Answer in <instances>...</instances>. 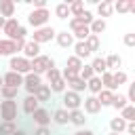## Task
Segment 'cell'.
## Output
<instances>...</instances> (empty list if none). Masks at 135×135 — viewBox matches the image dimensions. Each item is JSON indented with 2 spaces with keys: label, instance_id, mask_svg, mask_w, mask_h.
<instances>
[{
  "label": "cell",
  "instance_id": "17",
  "mask_svg": "<svg viewBox=\"0 0 135 135\" xmlns=\"http://www.w3.org/2000/svg\"><path fill=\"white\" fill-rule=\"evenodd\" d=\"M112 8L116 13H135V0H118V2H112Z\"/></svg>",
  "mask_w": 135,
  "mask_h": 135
},
{
  "label": "cell",
  "instance_id": "53",
  "mask_svg": "<svg viewBox=\"0 0 135 135\" xmlns=\"http://www.w3.org/2000/svg\"><path fill=\"white\" fill-rule=\"evenodd\" d=\"M4 21H6V19H4V17H0V32H2V25H4Z\"/></svg>",
  "mask_w": 135,
  "mask_h": 135
},
{
  "label": "cell",
  "instance_id": "50",
  "mask_svg": "<svg viewBox=\"0 0 135 135\" xmlns=\"http://www.w3.org/2000/svg\"><path fill=\"white\" fill-rule=\"evenodd\" d=\"M129 135H135V122H127V129H124Z\"/></svg>",
  "mask_w": 135,
  "mask_h": 135
},
{
  "label": "cell",
  "instance_id": "28",
  "mask_svg": "<svg viewBox=\"0 0 135 135\" xmlns=\"http://www.w3.org/2000/svg\"><path fill=\"white\" fill-rule=\"evenodd\" d=\"M95 97H97V101L101 103V108H105V105H110V103H112L114 93H112V91H108V89H101V91H99Z\"/></svg>",
  "mask_w": 135,
  "mask_h": 135
},
{
  "label": "cell",
  "instance_id": "24",
  "mask_svg": "<svg viewBox=\"0 0 135 135\" xmlns=\"http://www.w3.org/2000/svg\"><path fill=\"white\" fill-rule=\"evenodd\" d=\"M68 8H70V15L72 17H80L86 8H84V0H74V2H68Z\"/></svg>",
  "mask_w": 135,
  "mask_h": 135
},
{
  "label": "cell",
  "instance_id": "47",
  "mask_svg": "<svg viewBox=\"0 0 135 135\" xmlns=\"http://www.w3.org/2000/svg\"><path fill=\"white\" fill-rule=\"evenodd\" d=\"M25 36H27V27H25V25H19V30H17V36H15V40H25Z\"/></svg>",
  "mask_w": 135,
  "mask_h": 135
},
{
  "label": "cell",
  "instance_id": "31",
  "mask_svg": "<svg viewBox=\"0 0 135 135\" xmlns=\"http://www.w3.org/2000/svg\"><path fill=\"white\" fill-rule=\"evenodd\" d=\"M120 118L124 120V122H135V105H124L122 110H120Z\"/></svg>",
  "mask_w": 135,
  "mask_h": 135
},
{
  "label": "cell",
  "instance_id": "18",
  "mask_svg": "<svg viewBox=\"0 0 135 135\" xmlns=\"http://www.w3.org/2000/svg\"><path fill=\"white\" fill-rule=\"evenodd\" d=\"M51 120H53L55 124H59V127H65V124L70 122V114H68V110H63V108H57V110L53 112Z\"/></svg>",
  "mask_w": 135,
  "mask_h": 135
},
{
  "label": "cell",
  "instance_id": "35",
  "mask_svg": "<svg viewBox=\"0 0 135 135\" xmlns=\"http://www.w3.org/2000/svg\"><path fill=\"white\" fill-rule=\"evenodd\" d=\"M84 89H86V82L80 80V78H74L72 82H68V91H74V93H78V95H80Z\"/></svg>",
  "mask_w": 135,
  "mask_h": 135
},
{
  "label": "cell",
  "instance_id": "1",
  "mask_svg": "<svg viewBox=\"0 0 135 135\" xmlns=\"http://www.w3.org/2000/svg\"><path fill=\"white\" fill-rule=\"evenodd\" d=\"M49 17H51L49 8H34V11L27 13V23H30L34 30H38V27L49 25Z\"/></svg>",
  "mask_w": 135,
  "mask_h": 135
},
{
  "label": "cell",
  "instance_id": "37",
  "mask_svg": "<svg viewBox=\"0 0 135 135\" xmlns=\"http://www.w3.org/2000/svg\"><path fill=\"white\" fill-rule=\"evenodd\" d=\"M84 65V61H80L78 57H74V55H70L68 57V61H65V68H70V70H74V72H80V68Z\"/></svg>",
  "mask_w": 135,
  "mask_h": 135
},
{
  "label": "cell",
  "instance_id": "52",
  "mask_svg": "<svg viewBox=\"0 0 135 135\" xmlns=\"http://www.w3.org/2000/svg\"><path fill=\"white\" fill-rule=\"evenodd\" d=\"M13 135H25V131H21V129H17V131H15Z\"/></svg>",
  "mask_w": 135,
  "mask_h": 135
},
{
  "label": "cell",
  "instance_id": "23",
  "mask_svg": "<svg viewBox=\"0 0 135 135\" xmlns=\"http://www.w3.org/2000/svg\"><path fill=\"white\" fill-rule=\"evenodd\" d=\"M112 13H114V8H112V2H110V0L97 2V15H99V19H105V17H110Z\"/></svg>",
  "mask_w": 135,
  "mask_h": 135
},
{
  "label": "cell",
  "instance_id": "33",
  "mask_svg": "<svg viewBox=\"0 0 135 135\" xmlns=\"http://www.w3.org/2000/svg\"><path fill=\"white\" fill-rule=\"evenodd\" d=\"M110 129H112V133H118V135H120V133L127 129V122H124L120 116H116V118L110 120Z\"/></svg>",
  "mask_w": 135,
  "mask_h": 135
},
{
  "label": "cell",
  "instance_id": "54",
  "mask_svg": "<svg viewBox=\"0 0 135 135\" xmlns=\"http://www.w3.org/2000/svg\"><path fill=\"white\" fill-rule=\"evenodd\" d=\"M0 89H2V74H0Z\"/></svg>",
  "mask_w": 135,
  "mask_h": 135
},
{
  "label": "cell",
  "instance_id": "5",
  "mask_svg": "<svg viewBox=\"0 0 135 135\" xmlns=\"http://www.w3.org/2000/svg\"><path fill=\"white\" fill-rule=\"evenodd\" d=\"M8 68H11V72H17V74H21V76H25V74L32 72L30 59H25L23 55H13L11 61H8Z\"/></svg>",
  "mask_w": 135,
  "mask_h": 135
},
{
  "label": "cell",
  "instance_id": "10",
  "mask_svg": "<svg viewBox=\"0 0 135 135\" xmlns=\"http://www.w3.org/2000/svg\"><path fill=\"white\" fill-rule=\"evenodd\" d=\"M82 105H84V114H99L101 112V103L97 101V97L95 95H89V97H84L82 99Z\"/></svg>",
  "mask_w": 135,
  "mask_h": 135
},
{
  "label": "cell",
  "instance_id": "34",
  "mask_svg": "<svg viewBox=\"0 0 135 135\" xmlns=\"http://www.w3.org/2000/svg\"><path fill=\"white\" fill-rule=\"evenodd\" d=\"M112 80H114V86L118 89V86H122V84H127V80H129V76H127V72H122V70H118V72H112Z\"/></svg>",
  "mask_w": 135,
  "mask_h": 135
},
{
  "label": "cell",
  "instance_id": "22",
  "mask_svg": "<svg viewBox=\"0 0 135 135\" xmlns=\"http://www.w3.org/2000/svg\"><path fill=\"white\" fill-rule=\"evenodd\" d=\"M68 114H70V124H74V127H84L86 114H84L82 110H72V112H68Z\"/></svg>",
  "mask_w": 135,
  "mask_h": 135
},
{
  "label": "cell",
  "instance_id": "56",
  "mask_svg": "<svg viewBox=\"0 0 135 135\" xmlns=\"http://www.w3.org/2000/svg\"><path fill=\"white\" fill-rule=\"evenodd\" d=\"M0 122H2V118H0Z\"/></svg>",
  "mask_w": 135,
  "mask_h": 135
},
{
  "label": "cell",
  "instance_id": "40",
  "mask_svg": "<svg viewBox=\"0 0 135 135\" xmlns=\"http://www.w3.org/2000/svg\"><path fill=\"white\" fill-rule=\"evenodd\" d=\"M17 131L15 122H0V135H13Z\"/></svg>",
  "mask_w": 135,
  "mask_h": 135
},
{
  "label": "cell",
  "instance_id": "39",
  "mask_svg": "<svg viewBox=\"0 0 135 135\" xmlns=\"http://www.w3.org/2000/svg\"><path fill=\"white\" fill-rule=\"evenodd\" d=\"M19 93V89H11V86H2L0 89V99H15Z\"/></svg>",
  "mask_w": 135,
  "mask_h": 135
},
{
  "label": "cell",
  "instance_id": "8",
  "mask_svg": "<svg viewBox=\"0 0 135 135\" xmlns=\"http://www.w3.org/2000/svg\"><path fill=\"white\" fill-rule=\"evenodd\" d=\"M2 86H11V89H19V86H23V76L21 74H17V72H6V74H2Z\"/></svg>",
  "mask_w": 135,
  "mask_h": 135
},
{
  "label": "cell",
  "instance_id": "27",
  "mask_svg": "<svg viewBox=\"0 0 135 135\" xmlns=\"http://www.w3.org/2000/svg\"><path fill=\"white\" fill-rule=\"evenodd\" d=\"M101 89H103V86H101V78H99V76H93V78L86 80V91H89L91 95H97Z\"/></svg>",
  "mask_w": 135,
  "mask_h": 135
},
{
  "label": "cell",
  "instance_id": "14",
  "mask_svg": "<svg viewBox=\"0 0 135 135\" xmlns=\"http://www.w3.org/2000/svg\"><path fill=\"white\" fill-rule=\"evenodd\" d=\"M55 40H57V44H59L61 49H70V46H74V36H72L68 30L57 32V34H55Z\"/></svg>",
  "mask_w": 135,
  "mask_h": 135
},
{
  "label": "cell",
  "instance_id": "11",
  "mask_svg": "<svg viewBox=\"0 0 135 135\" xmlns=\"http://www.w3.org/2000/svg\"><path fill=\"white\" fill-rule=\"evenodd\" d=\"M32 118H34L36 127H49V124H51V112H49L46 108H38V110L32 114Z\"/></svg>",
  "mask_w": 135,
  "mask_h": 135
},
{
  "label": "cell",
  "instance_id": "25",
  "mask_svg": "<svg viewBox=\"0 0 135 135\" xmlns=\"http://www.w3.org/2000/svg\"><path fill=\"white\" fill-rule=\"evenodd\" d=\"M74 57H78L80 61H84L86 57H91V53H89V49H86V44L84 42H74Z\"/></svg>",
  "mask_w": 135,
  "mask_h": 135
},
{
  "label": "cell",
  "instance_id": "30",
  "mask_svg": "<svg viewBox=\"0 0 135 135\" xmlns=\"http://www.w3.org/2000/svg\"><path fill=\"white\" fill-rule=\"evenodd\" d=\"M84 44H86V49H89V53H91V55H93L95 51H99V49H101V40H99V36H93V34L84 40Z\"/></svg>",
  "mask_w": 135,
  "mask_h": 135
},
{
  "label": "cell",
  "instance_id": "20",
  "mask_svg": "<svg viewBox=\"0 0 135 135\" xmlns=\"http://www.w3.org/2000/svg\"><path fill=\"white\" fill-rule=\"evenodd\" d=\"M38 108H40V105H38V101H36V97H34V95H27V97L23 99V103H21V110H23L27 116H32Z\"/></svg>",
  "mask_w": 135,
  "mask_h": 135
},
{
  "label": "cell",
  "instance_id": "26",
  "mask_svg": "<svg viewBox=\"0 0 135 135\" xmlns=\"http://www.w3.org/2000/svg\"><path fill=\"white\" fill-rule=\"evenodd\" d=\"M89 65H91V70H93L95 76H101L103 72H108V70H105V59H103V57H95Z\"/></svg>",
  "mask_w": 135,
  "mask_h": 135
},
{
  "label": "cell",
  "instance_id": "44",
  "mask_svg": "<svg viewBox=\"0 0 135 135\" xmlns=\"http://www.w3.org/2000/svg\"><path fill=\"white\" fill-rule=\"evenodd\" d=\"M122 42H124V46L133 49V46H135V32H127L124 38H122Z\"/></svg>",
  "mask_w": 135,
  "mask_h": 135
},
{
  "label": "cell",
  "instance_id": "7",
  "mask_svg": "<svg viewBox=\"0 0 135 135\" xmlns=\"http://www.w3.org/2000/svg\"><path fill=\"white\" fill-rule=\"evenodd\" d=\"M40 84H42V76H38V74H34V72H30V74L23 76V89L27 91V95H34Z\"/></svg>",
  "mask_w": 135,
  "mask_h": 135
},
{
  "label": "cell",
  "instance_id": "29",
  "mask_svg": "<svg viewBox=\"0 0 135 135\" xmlns=\"http://www.w3.org/2000/svg\"><path fill=\"white\" fill-rule=\"evenodd\" d=\"M124 105H129V101H127V97L122 95V93H114V97H112V103H110V108H114V110H122Z\"/></svg>",
  "mask_w": 135,
  "mask_h": 135
},
{
  "label": "cell",
  "instance_id": "51",
  "mask_svg": "<svg viewBox=\"0 0 135 135\" xmlns=\"http://www.w3.org/2000/svg\"><path fill=\"white\" fill-rule=\"evenodd\" d=\"M74 135H95V133H93L91 129H80V131H76Z\"/></svg>",
  "mask_w": 135,
  "mask_h": 135
},
{
  "label": "cell",
  "instance_id": "4",
  "mask_svg": "<svg viewBox=\"0 0 135 135\" xmlns=\"http://www.w3.org/2000/svg\"><path fill=\"white\" fill-rule=\"evenodd\" d=\"M55 34H57V30H55L53 25H44V27H38V30H34V34H32V42H36V44H44V42H51V40L55 38Z\"/></svg>",
  "mask_w": 135,
  "mask_h": 135
},
{
  "label": "cell",
  "instance_id": "36",
  "mask_svg": "<svg viewBox=\"0 0 135 135\" xmlns=\"http://www.w3.org/2000/svg\"><path fill=\"white\" fill-rule=\"evenodd\" d=\"M55 15H57V19H68V17H70L68 2H59V4L55 6Z\"/></svg>",
  "mask_w": 135,
  "mask_h": 135
},
{
  "label": "cell",
  "instance_id": "42",
  "mask_svg": "<svg viewBox=\"0 0 135 135\" xmlns=\"http://www.w3.org/2000/svg\"><path fill=\"white\" fill-rule=\"evenodd\" d=\"M44 76H46V82L51 84V82H55L57 78H61V72H59L57 68H51V70H46V72H44Z\"/></svg>",
  "mask_w": 135,
  "mask_h": 135
},
{
  "label": "cell",
  "instance_id": "41",
  "mask_svg": "<svg viewBox=\"0 0 135 135\" xmlns=\"http://www.w3.org/2000/svg\"><path fill=\"white\" fill-rule=\"evenodd\" d=\"M93 76H95V74H93L91 65H82V68H80V72H78V78H80V80H84V82H86L89 78H93Z\"/></svg>",
  "mask_w": 135,
  "mask_h": 135
},
{
  "label": "cell",
  "instance_id": "12",
  "mask_svg": "<svg viewBox=\"0 0 135 135\" xmlns=\"http://www.w3.org/2000/svg\"><path fill=\"white\" fill-rule=\"evenodd\" d=\"M17 53H19V49H17L15 40H6V38L0 40V57H13Z\"/></svg>",
  "mask_w": 135,
  "mask_h": 135
},
{
  "label": "cell",
  "instance_id": "15",
  "mask_svg": "<svg viewBox=\"0 0 135 135\" xmlns=\"http://www.w3.org/2000/svg\"><path fill=\"white\" fill-rule=\"evenodd\" d=\"M21 53H23V57H25V59H30V61H32L34 57H38V55H40V44L32 42V40H25V44H23Z\"/></svg>",
  "mask_w": 135,
  "mask_h": 135
},
{
  "label": "cell",
  "instance_id": "48",
  "mask_svg": "<svg viewBox=\"0 0 135 135\" xmlns=\"http://www.w3.org/2000/svg\"><path fill=\"white\" fill-rule=\"evenodd\" d=\"M27 4H34V8H46V0H25Z\"/></svg>",
  "mask_w": 135,
  "mask_h": 135
},
{
  "label": "cell",
  "instance_id": "19",
  "mask_svg": "<svg viewBox=\"0 0 135 135\" xmlns=\"http://www.w3.org/2000/svg\"><path fill=\"white\" fill-rule=\"evenodd\" d=\"M34 97H36V101H38V103H46V101H51V89H49V84H44V82H42V84L36 89Z\"/></svg>",
  "mask_w": 135,
  "mask_h": 135
},
{
  "label": "cell",
  "instance_id": "16",
  "mask_svg": "<svg viewBox=\"0 0 135 135\" xmlns=\"http://www.w3.org/2000/svg\"><path fill=\"white\" fill-rule=\"evenodd\" d=\"M15 13H17V4L13 0H0V17L11 19L15 17Z\"/></svg>",
  "mask_w": 135,
  "mask_h": 135
},
{
  "label": "cell",
  "instance_id": "46",
  "mask_svg": "<svg viewBox=\"0 0 135 135\" xmlns=\"http://www.w3.org/2000/svg\"><path fill=\"white\" fill-rule=\"evenodd\" d=\"M124 97H127V101L133 105V101H135V82H131V84H129V93H127Z\"/></svg>",
  "mask_w": 135,
  "mask_h": 135
},
{
  "label": "cell",
  "instance_id": "9",
  "mask_svg": "<svg viewBox=\"0 0 135 135\" xmlns=\"http://www.w3.org/2000/svg\"><path fill=\"white\" fill-rule=\"evenodd\" d=\"M19 25H21V23L17 21V17H11V19H6V21H4V25H2V32L6 34V40H15Z\"/></svg>",
  "mask_w": 135,
  "mask_h": 135
},
{
  "label": "cell",
  "instance_id": "38",
  "mask_svg": "<svg viewBox=\"0 0 135 135\" xmlns=\"http://www.w3.org/2000/svg\"><path fill=\"white\" fill-rule=\"evenodd\" d=\"M49 89H51V93H63V91L68 89V82H65L63 78H57L55 82L49 84Z\"/></svg>",
  "mask_w": 135,
  "mask_h": 135
},
{
  "label": "cell",
  "instance_id": "13",
  "mask_svg": "<svg viewBox=\"0 0 135 135\" xmlns=\"http://www.w3.org/2000/svg\"><path fill=\"white\" fill-rule=\"evenodd\" d=\"M105 59V70L108 72H118L120 68H122V57L118 55V53H110L108 57H103Z\"/></svg>",
  "mask_w": 135,
  "mask_h": 135
},
{
  "label": "cell",
  "instance_id": "3",
  "mask_svg": "<svg viewBox=\"0 0 135 135\" xmlns=\"http://www.w3.org/2000/svg\"><path fill=\"white\" fill-rule=\"evenodd\" d=\"M0 118H2V122H15V118H17V101L15 99L0 101Z\"/></svg>",
  "mask_w": 135,
  "mask_h": 135
},
{
  "label": "cell",
  "instance_id": "49",
  "mask_svg": "<svg viewBox=\"0 0 135 135\" xmlns=\"http://www.w3.org/2000/svg\"><path fill=\"white\" fill-rule=\"evenodd\" d=\"M34 135H51V129L49 127H36L34 129Z\"/></svg>",
  "mask_w": 135,
  "mask_h": 135
},
{
  "label": "cell",
  "instance_id": "6",
  "mask_svg": "<svg viewBox=\"0 0 135 135\" xmlns=\"http://www.w3.org/2000/svg\"><path fill=\"white\" fill-rule=\"evenodd\" d=\"M80 105H82V97H80L78 93L65 89V91H63V110L72 112V110H80Z\"/></svg>",
  "mask_w": 135,
  "mask_h": 135
},
{
  "label": "cell",
  "instance_id": "43",
  "mask_svg": "<svg viewBox=\"0 0 135 135\" xmlns=\"http://www.w3.org/2000/svg\"><path fill=\"white\" fill-rule=\"evenodd\" d=\"M61 78H63L65 82H72L74 78H78V72H74V70H70V68H63V72H61Z\"/></svg>",
  "mask_w": 135,
  "mask_h": 135
},
{
  "label": "cell",
  "instance_id": "2",
  "mask_svg": "<svg viewBox=\"0 0 135 135\" xmlns=\"http://www.w3.org/2000/svg\"><path fill=\"white\" fill-rule=\"evenodd\" d=\"M30 68H32V72L34 74H38V76H42L46 70H51V68H55V61L49 57V55H38V57H34L32 61H30Z\"/></svg>",
  "mask_w": 135,
  "mask_h": 135
},
{
  "label": "cell",
  "instance_id": "21",
  "mask_svg": "<svg viewBox=\"0 0 135 135\" xmlns=\"http://www.w3.org/2000/svg\"><path fill=\"white\" fill-rule=\"evenodd\" d=\"M105 27H108L105 19H99V17H95V19L91 21V25H89V32H91L93 36H99V34H103V32H105Z\"/></svg>",
  "mask_w": 135,
  "mask_h": 135
},
{
  "label": "cell",
  "instance_id": "32",
  "mask_svg": "<svg viewBox=\"0 0 135 135\" xmlns=\"http://www.w3.org/2000/svg\"><path fill=\"white\" fill-rule=\"evenodd\" d=\"M99 78H101V86H103V89L116 93V86H114V80H112V72H103Z\"/></svg>",
  "mask_w": 135,
  "mask_h": 135
},
{
  "label": "cell",
  "instance_id": "55",
  "mask_svg": "<svg viewBox=\"0 0 135 135\" xmlns=\"http://www.w3.org/2000/svg\"><path fill=\"white\" fill-rule=\"evenodd\" d=\"M110 135H118V133H112V131H110Z\"/></svg>",
  "mask_w": 135,
  "mask_h": 135
},
{
  "label": "cell",
  "instance_id": "45",
  "mask_svg": "<svg viewBox=\"0 0 135 135\" xmlns=\"http://www.w3.org/2000/svg\"><path fill=\"white\" fill-rule=\"evenodd\" d=\"M78 19H80V21H82L84 25H91V21H93L95 17H93V13H91V11H84V13H82V15L78 17Z\"/></svg>",
  "mask_w": 135,
  "mask_h": 135
}]
</instances>
